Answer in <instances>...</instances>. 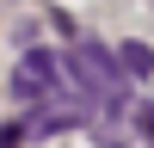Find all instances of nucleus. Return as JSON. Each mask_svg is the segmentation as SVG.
Instances as JSON below:
<instances>
[{
	"label": "nucleus",
	"instance_id": "obj_1",
	"mask_svg": "<svg viewBox=\"0 0 154 148\" xmlns=\"http://www.w3.org/2000/svg\"><path fill=\"white\" fill-rule=\"evenodd\" d=\"M68 68H74V80H80L105 111H117V105H123V93H117V86H123V68H117L99 43H80V49L68 56Z\"/></svg>",
	"mask_w": 154,
	"mask_h": 148
},
{
	"label": "nucleus",
	"instance_id": "obj_2",
	"mask_svg": "<svg viewBox=\"0 0 154 148\" xmlns=\"http://www.w3.org/2000/svg\"><path fill=\"white\" fill-rule=\"evenodd\" d=\"M12 93H19L25 105H62V62L49 56V49L19 56V68H12Z\"/></svg>",
	"mask_w": 154,
	"mask_h": 148
},
{
	"label": "nucleus",
	"instance_id": "obj_3",
	"mask_svg": "<svg viewBox=\"0 0 154 148\" xmlns=\"http://www.w3.org/2000/svg\"><path fill=\"white\" fill-rule=\"evenodd\" d=\"M117 68L130 74V80H148V74H154V49L148 43H123L117 49Z\"/></svg>",
	"mask_w": 154,
	"mask_h": 148
},
{
	"label": "nucleus",
	"instance_id": "obj_4",
	"mask_svg": "<svg viewBox=\"0 0 154 148\" xmlns=\"http://www.w3.org/2000/svg\"><path fill=\"white\" fill-rule=\"evenodd\" d=\"M136 130H142L148 142H154V105H142V99H136Z\"/></svg>",
	"mask_w": 154,
	"mask_h": 148
},
{
	"label": "nucleus",
	"instance_id": "obj_5",
	"mask_svg": "<svg viewBox=\"0 0 154 148\" xmlns=\"http://www.w3.org/2000/svg\"><path fill=\"white\" fill-rule=\"evenodd\" d=\"M25 142V123H0V148H19Z\"/></svg>",
	"mask_w": 154,
	"mask_h": 148
}]
</instances>
